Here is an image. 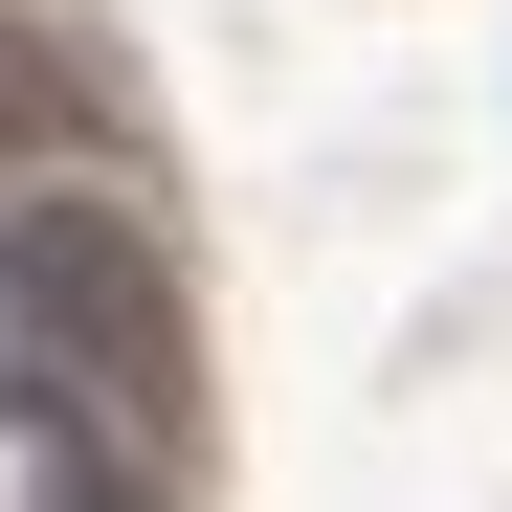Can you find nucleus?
Segmentation results:
<instances>
[{
  "label": "nucleus",
  "instance_id": "obj_3",
  "mask_svg": "<svg viewBox=\"0 0 512 512\" xmlns=\"http://www.w3.org/2000/svg\"><path fill=\"white\" fill-rule=\"evenodd\" d=\"M45 512H156V490H112V468H67V490H45Z\"/></svg>",
  "mask_w": 512,
  "mask_h": 512
},
{
  "label": "nucleus",
  "instance_id": "obj_1",
  "mask_svg": "<svg viewBox=\"0 0 512 512\" xmlns=\"http://www.w3.org/2000/svg\"><path fill=\"white\" fill-rule=\"evenodd\" d=\"M0 401L45 446H179L201 423V312L156 268V223H112V201L0 223Z\"/></svg>",
  "mask_w": 512,
  "mask_h": 512
},
{
  "label": "nucleus",
  "instance_id": "obj_2",
  "mask_svg": "<svg viewBox=\"0 0 512 512\" xmlns=\"http://www.w3.org/2000/svg\"><path fill=\"white\" fill-rule=\"evenodd\" d=\"M45 134H67V67H45L23 23H0V156H45Z\"/></svg>",
  "mask_w": 512,
  "mask_h": 512
}]
</instances>
